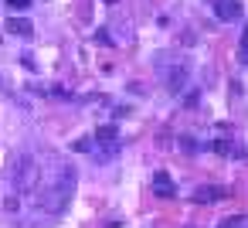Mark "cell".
Masks as SVG:
<instances>
[{
  "mask_svg": "<svg viewBox=\"0 0 248 228\" xmlns=\"http://www.w3.org/2000/svg\"><path fill=\"white\" fill-rule=\"evenodd\" d=\"M75 184H78V170L65 160H55V174L38 180V208L48 211V214H62L68 204H72V194H75Z\"/></svg>",
  "mask_w": 248,
  "mask_h": 228,
  "instance_id": "obj_1",
  "label": "cell"
},
{
  "mask_svg": "<svg viewBox=\"0 0 248 228\" xmlns=\"http://www.w3.org/2000/svg\"><path fill=\"white\" fill-rule=\"evenodd\" d=\"M38 177H41L38 157L17 153L14 163H11V184H14V191H34V187H38Z\"/></svg>",
  "mask_w": 248,
  "mask_h": 228,
  "instance_id": "obj_2",
  "label": "cell"
},
{
  "mask_svg": "<svg viewBox=\"0 0 248 228\" xmlns=\"http://www.w3.org/2000/svg\"><path fill=\"white\" fill-rule=\"evenodd\" d=\"M231 191L228 187H214V184H204V187H197L194 194H190V201L194 204H214V201H224Z\"/></svg>",
  "mask_w": 248,
  "mask_h": 228,
  "instance_id": "obj_3",
  "label": "cell"
},
{
  "mask_svg": "<svg viewBox=\"0 0 248 228\" xmlns=\"http://www.w3.org/2000/svg\"><path fill=\"white\" fill-rule=\"evenodd\" d=\"M211 7L221 21H238L245 11H241V0H211Z\"/></svg>",
  "mask_w": 248,
  "mask_h": 228,
  "instance_id": "obj_4",
  "label": "cell"
},
{
  "mask_svg": "<svg viewBox=\"0 0 248 228\" xmlns=\"http://www.w3.org/2000/svg\"><path fill=\"white\" fill-rule=\"evenodd\" d=\"M153 194H160V197H177V184L170 180V174H163V170L153 174Z\"/></svg>",
  "mask_w": 248,
  "mask_h": 228,
  "instance_id": "obj_5",
  "label": "cell"
},
{
  "mask_svg": "<svg viewBox=\"0 0 248 228\" xmlns=\"http://www.w3.org/2000/svg\"><path fill=\"white\" fill-rule=\"evenodd\" d=\"M92 143H95V147H112V143H119V130H116L112 123H106V126H99V130H95Z\"/></svg>",
  "mask_w": 248,
  "mask_h": 228,
  "instance_id": "obj_6",
  "label": "cell"
},
{
  "mask_svg": "<svg viewBox=\"0 0 248 228\" xmlns=\"http://www.w3.org/2000/svg\"><path fill=\"white\" fill-rule=\"evenodd\" d=\"M7 31L11 34H21V38H31L34 34V24L28 17H7Z\"/></svg>",
  "mask_w": 248,
  "mask_h": 228,
  "instance_id": "obj_7",
  "label": "cell"
},
{
  "mask_svg": "<svg viewBox=\"0 0 248 228\" xmlns=\"http://www.w3.org/2000/svg\"><path fill=\"white\" fill-rule=\"evenodd\" d=\"M184 85H187V68H184V65H177V68L167 75V89H170V92H180Z\"/></svg>",
  "mask_w": 248,
  "mask_h": 228,
  "instance_id": "obj_8",
  "label": "cell"
},
{
  "mask_svg": "<svg viewBox=\"0 0 248 228\" xmlns=\"http://www.w3.org/2000/svg\"><path fill=\"white\" fill-rule=\"evenodd\" d=\"M211 150H214V153H224V157H245V150H241V147H234L231 140H214V143H211Z\"/></svg>",
  "mask_w": 248,
  "mask_h": 228,
  "instance_id": "obj_9",
  "label": "cell"
},
{
  "mask_svg": "<svg viewBox=\"0 0 248 228\" xmlns=\"http://www.w3.org/2000/svg\"><path fill=\"white\" fill-rule=\"evenodd\" d=\"M95 150H99V153H95V160H99V163H106V160H112V157L119 153V143H112V147H95Z\"/></svg>",
  "mask_w": 248,
  "mask_h": 228,
  "instance_id": "obj_10",
  "label": "cell"
},
{
  "mask_svg": "<svg viewBox=\"0 0 248 228\" xmlns=\"http://www.w3.org/2000/svg\"><path fill=\"white\" fill-rule=\"evenodd\" d=\"M238 62H241V65H248V24H245V31H241V48H238Z\"/></svg>",
  "mask_w": 248,
  "mask_h": 228,
  "instance_id": "obj_11",
  "label": "cell"
},
{
  "mask_svg": "<svg viewBox=\"0 0 248 228\" xmlns=\"http://www.w3.org/2000/svg\"><path fill=\"white\" fill-rule=\"evenodd\" d=\"M238 225H245V214H234V218H224L217 228H238Z\"/></svg>",
  "mask_w": 248,
  "mask_h": 228,
  "instance_id": "obj_12",
  "label": "cell"
},
{
  "mask_svg": "<svg viewBox=\"0 0 248 228\" xmlns=\"http://www.w3.org/2000/svg\"><path fill=\"white\" fill-rule=\"evenodd\" d=\"M92 41H95V45H112V38H109V31H106V28H99Z\"/></svg>",
  "mask_w": 248,
  "mask_h": 228,
  "instance_id": "obj_13",
  "label": "cell"
},
{
  "mask_svg": "<svg viewBox=\"0 0 248 228\" xmlns=\"http://www.w3.org/2000/svg\"><path fill=\"white\" fill-rule=\"evenodd\" d=\"M89 147H95V143H92V136H82V140H75V143H72V150H82V153H85Z\"/></svg>",
  "mask_w": 248,
  "mask_h": 228,
  "instance_id": "obj_14",
  "label": "cell"
},
{
  "mask_svg": "<svg viewBox=\"0 0 248 228\" xmlns=\"http://www.w3.org/2000/svg\"><path fill=\"white\" fill-rule=\"evenodd\" d=\"M11 7H17V11H24V7H31V0H7Z\"/></svg>",
  "mask_w": 248,
  "mask_h": 228,
  "instance_id": "obj_15",
  "label": "cell"
}]
</instances>
